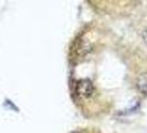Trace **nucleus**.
<instances>
[{
    "mask_svg": "<svg viewBox=\"0 0 147 133\" xmlns=\"http://www.w3.org/2000/svg\"><path fill=\"white\" fill-rule=\"evenodd\" d=\"M75 92L76 94L83 98V99H88L90 96H93L94 93V86L91 80L88 79H82L79 80L75 84Z\"/></svg>",
    "mask_w": 147,
    "mask_h": 133,
    "instance_id": "f257e3e1",
    "label": "nucleus"
},
{
    "mask_svg": "<svg viewBox=\"0 0 147 133\" xmlns=\"http://www.w3.org/2000/svg\"><path fill=\"white\" fill-rule=\"evenodd\" d=\"M136 87L142 93L147 94V72L142 73L136 80Z\"/></svg>",
    "mask_w": 147,
    "mask_h": 133,
    "instance_id": "f03ea898",
    "label": "nucleus"
},
{
    "mask_svg": "<svg viewBox=\"0 0 147 133\" xmlns=\"http://www.w3.org/2000/svg\"><path fill=\"white\" fill-rule=\"evenodd\" d=\"M142 37H143V40L145 41V43L147 44V28L144 31H143V33H142Z\"/></svg>",
    "mask_w": 147,
    "mask_h": 133,
    "instance_id": "7ed1b4c3",
    "label": "nucleus"
},
{
    "mask_svg": "<svg viewBox=\"0 0 147 133\" xmlns=\"http://www.w3.org/2000/svg\"><path fill=\"white\" fill-rule=\"evenodd\" d=\"M71 133H80V132H76V131H74V132H71Z\"/></svg>",
    "mask_w": 147,
    "mask_h": 133,
    "instance_id": "20e7f679",
    "label": "nucleus"
}]
</instances>
